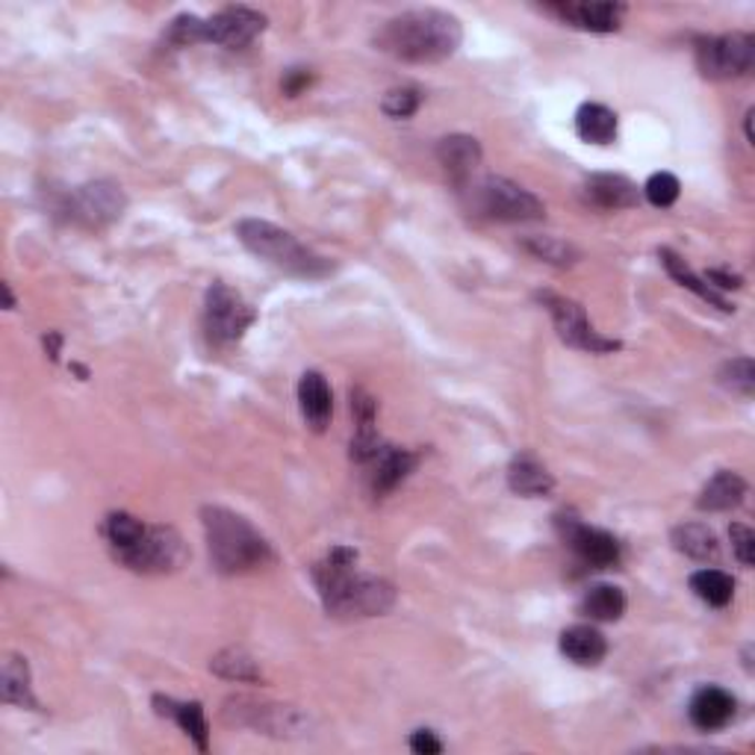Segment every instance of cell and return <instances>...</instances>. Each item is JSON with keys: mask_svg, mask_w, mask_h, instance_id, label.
<instances>
[{"mask_svg": "<svg viewBox=\"0 0 755 755\" xmlns=\"http://www.w3.org/2000/svg\"><path fill=\"white\" fill-rule=\"evenodd\" d=\"M419 104H423V95L416 89H411V86H402V89H390L387 95H384L381 109H384V116L390 118H411L416 109H419Z\"/></svg>", "mask_w": 755, "mask_h": 755, "instance_id": "cell-35", "label": "cell"}, {"mask_svg": "<svg viewBox=\"0 0 755 755\" xmlns=\"http://www.w3.org/2000/svg\"><path fill=\"white\" fill-rule=\"evenodd\" d=\"M236 240L260 260L272 263L275 269L296 275V278H325L331 275L333 266L328 257L310 252L305 243H298L296 236L284 231V227L263 222V219H243L236 225Z\"/></svg>", "mask_w": 755, "mask_h": 755, "instance_id": "cell-4", "label": "cell"}, {"mask_svg": "<svg viewBox=\"0 0 755 755\" xmlns=\"http://www.w3.org/2000/svg\"><path fill=\"white\" fill-rule=\"evenodd\" d=\"M546 12L549 15H557L564 24L576 30L614 33V30H620L626 7L623 3H612V0H603V3H576V0H566V3H549Z\"/></svg>", "mask_w": 755, "mask_h": 755, "instance_id": "cell-13", "label": "cell"}, {"mask_svg": "<svg viewBox=\"0 0 755 755\" xmlns=\"http://www.w3.org/2000/svg\"><path fill=\"white\" fill-rule=\"evenodd\" d=\"M307 86H310V74H307L305 68H293V72L287 74V81H284V92H287L289 98L301 95Z\"/></svg>", "mask_w": 755, "mask_h": 755, "instance_id": "cell-40", "label": "cell"}, {"mask_svg": "<svg viewBox=\"0 0 755 755\" xmlns=\"http://www.w3.org/2000/svg\"><path fill=\"white\" fill-rule=\"evenodd\" d=\"M753 116H755V109H746V116H744V130H746V142L753 145L755 139H753Z\"/></svg>", "mask_w": 755, "mask_h": 755, "instance_id": "cell-42", "label": "cell"}, {"mask_svg": "<svg viewBox=\"0 0 755 755\" xmlns=\"http://www.w3.org/2000/svg\"><path fill=\"white\" fill-rule=\"evenodd\" d=\"M372 490L378 496L393 493L402 481H405L416 467V455L407 449H393V446H384L378 451V458L372 460Z\"/></svg>", "mask_w": 755, "mask_h": 755, "instance_id": "cell-21", "label": "cell"}, {"mask_svg": "<svg viewBox=\"0 0 755 755\" xmlns=\"http://www.w3.org/2000/svg\"><path fill=\"white\" fill-rule=\"evenodd\" d=\"M561 652L573 664L596 667L603 664V658L608 656V640L594 626H570V629L561 631Z\"/></svg>", "mask_w": 755, "mask_h": 755, "instance_id": "cell-18", "label": "cell"}, {"mask_svg": "<svg viewBox=\"0 0 755 755\" xmlns=\"http://www.w3.org/2000/svg\"><path fill=\"white\" fill-rule=\"evenodd\" d=\"M679 192H682V183H679V178L670 174V171H656V174L644 183V195H647V201L652 208H673L676 201H679Z\"/></svg>", "mask_w": 755, "mask_h": 755, "instance_id": "cell-34", "label": "cell"}, {"mask_svg": "<svg viewBox=\"0 0 755 755\" xmlns=\"http://www.w3.org/2000/svg\"><path fill=\"white\" fill-rule=\"evenodd\" d=\"M735 709H737L735 696H732L726 688H717V684H702L700 691L691 696L688 717H691V723L700 729V732H717V729L732 723Z\"/></svg>", "mask_w": 755, "mask_h": 755, "instance_id": "cell-14", "label": "cell"}, {"mask_svg": "<svg viewBox=\"0 0 755 755\" xmlns=\"http://www.w3.org/2000/svg\"><path fill=\"white\" fill-rule=\"evenodd\" d=\"M670 540H673L676 552H682L691 561H702L705 564V561H714L720 555V543L714 538V531L709 525H702V522H682V525H676Z\"/></svg>", "mask_w": 755, "mask_h": 755, "instance_id": "cell-25", "label": "cell"}, {"mask_svg": "<svg viewBox=\"0 0 755 755\" xmlns=\"http://www.w3.org/2000/svg\"><path fill=\"white\" fill-rule=\"evenodd\" d=\"M585 199L603 210H631L640 204V189L623 174H591L585 180Z\"/></svg>", "mask_w": 755, "mask_h": 755, "instance_id": "cell-15", "label": "cell"}, {"mask_svg": "<svg viewBox=\"0 0 755 755\" xmlns=\"http://www.w3.org/2000/svg\"><path fill=\"white\" fill-rule=\"evenodd\" d=\"M538 298L540 305L549 310L552 322H555L557 337L566 345H573L578 351H591V354H608V351H617L623 345L620 340H612V337L596 331L591 319H587L585 307L573 301V298L555 296V293H540Z\"/></svg>", "mask_w": 755, "mask_h": 755, "instance_id": "cell-8", "label": "cell"}, {"mask_svg": "<svg viewBox=\"0 0 755 755\" xmlns=\"http://www.w3.org/2000/svg\"><path fill=\"white\" fill-rule=\"evenodd\" d=\"M201 522L208 534L210 561L222 576H243L272 561L269 540L240 513L208 504L201 511Z\"/></svg>", "mask_w": 755, "mask_h": 755, "instance_id": "cell-3", "label": "cell"}, {"mask_svg": "<svg viewBox=\"0 0 755 755\" xmlns=\"http://www.w3.org/2000/svg\"><path fill=\"white\" fill-rule=\"evenodd\" d=\"M658 257H661V263H664L667 275H670V278L679 284V287L691 289L693 296H700L702 301H709L711 307H717V310H723V313H735V305H729L726 298L720 296L717 289H711L709 284L700 278V275H693L691 266H688V263H684L679 254L670 252V248H661V252H658Z\"/></svg>", "mask_w": 755, "mask_h": 755, "instance_id": "cell-23", "label": "cell"}, {"mask_svg": "<svg viewBox=\"0 0 755 755\" xmlns=\"http://www.w3.org/2000/svg\"><path fill=\"white\" fill-rule=\"evenodd\" d=\"M617 113L603 104H582L576 113V134L587 145H612L617 139Z\"/></svg>", "mask_w": 755, "mask_h": 755, "instance_id": "cell-24", "label": "cell"}, {"mask_svg": "<svg viewBox=\"0 0 755 755\" xmlns=\"http://www.w3.org/2000/svg\"><path fill=\"white\" fill-rule=\"evenodd\" d=\"M148 531L142 520H136L134 513L116 511L107 517V525H104V534H107L109 546L116 549V555H125L127 549H134L142 534Z\"/></svg>", "mask_w": 755, "mask_h": 755, "instance_id": "cell-30", "label": "cell"}, {"mask_svg": "<svg viewBox=\"0 0 755 755\" xmlns=\"http://www.w3.org/2000/svg\"><path fill=\"white\" fill-rule=\"evenodd\" d=\"M464 42V28L451 12L443 10H407L393 15L378 30L375 45L402 63H443L458 54Z\"/></svg>", "mask_w": 755, "mask_h": 755, "instance_id": "cell-2", "label": "cell"}, {"mask_svg": "<svg viewBox=\"0 0 755 755\" xmlns=\"http://www.w3.org/2000/svg\"><path fill=\"white\" fill-rule=\"evenodd\" d=\"M522 248L529 254H534L538 260H546L552 263V266H561V269L573 266V263L582 257L578 248H573V245L564 243V240H557V236H525V240H522Z\"/></svg>", "mask_w": 755, "mask_h": 755, "instance_id": "cell-31", "label": "cell"}, {"mask_svg": "<svg viewBox=\"0 0 755 755\" xmlns=\"http://www.w3.org/2000/svg\"><path fill=\"white\" fill-rule=\"evenodd\" d=\"M720 384L737 396L753 398L755 393V363L753 358H735L729 360L726 366L720 369Z\"/></svg>", "mask_w": 755, "mask_h": 755, "instance_id": "cell-33", "label": "cell"}, {"mask_svg": "<svg viewBox=\"0 0 755 755\" xmlns=\"http://www.w3.org/2000/svg\"><path fill=\"white\" fill-rule=\"evenodd\" d=\"M705 284H709L711 289H741L744 287V278H741V275H735V272L709 269L705 272Z\"/></svg>", "mask_w": 755, "mask_h": 755, "instance_id": "cell-39", "label": "cell"}, {"mask_svg": "<svg viewBox=\"0 0 755 755\" xmlns=\"http://www.w3.org/2000/svg\"><path fill=\"white\" fill-rule=\"evenodd\" d=\"M240 720L266 735H293L301 729V714L287 705H257L254 702L252 709H240Z\"/></svg>", "mask_w": 755, "mask_h": 755, "instance_id": "cell-26", "label": "cell"}, {"mask_svg": "<svg viewBox=\"0 0 755 755\" xmlns=\"http://www.w3.org/2000/svg\"><path fill=\"white\" fill-rule=\"evenodd\" d=\"M121 557V564L130 566L134 573H145V576H160V573H171L178 570L180 561L187 557L183 540L174 529L166 525H148L142 540L134 549H127Z\"/></svg>", "mask_w": 755, "mask_h": 755, "instance_id": "cell-10", "label": "cell"}, {"mask_svg": "<svg viewBox=\"0 0 755 755\" xmlns=\"http://www.w3.org/2000/svg\"><path fill=\"white\" fill-rule=\"evenodd\" d=\"M691 591L711 608H726L735 596V578L723 570H700L691 576Z\"/></svg>", "mask_w": 755, "mask_h": 755, "instance_id": "cell-29", "label": "cell"}, {"mask_svg": "<svg viewBox=\"0 0 755 755\" xmlns=\"http://www.w3.org/2000/svg\"><path fill=\"white\" fill-rule=\"evenodd\" d=\"M437 162L458 183H467L472 178V171L481 166V145H478L476 136L467 134L443 136L440 142H437Z\"/></svg>", "mask_w": 755, "mask_h": 755, "instance_id": "cell-16", "label": "cell"}, {"mask_svg": "<svg viewBox=\"0 0 755 755\" xmlns=\"http://www.w3.org/2000/svg\"><path fill=\"white\" fill-rule=\"evenodd\" d=\"M60 342H63V337H60L56 331H51L45 337V349H47V354H51V360L60 358Z\"/></svg>", "mask_w": 755, "mask_h": 755, "instance_id": "cell-41", "label": "cell"}, {"mask_svg": "<svg viewBox=\"0 0 755 755\" xmlns=\"http://www.w3.org/2000/svg\"><path fill=\"white\" fill-rule=\"evenodd\" d=\"M257 322L254 307L240 293L216 280L204 298V333L213 345H234Z\"/></svg>", "mask_w": 755, "mask_h": 755, "instance_id": "cell-6", "label": "cell"}, {"mask_svg": "<svg viewBox=\"0 0 755 755\" xmlns=\"http://www.w3.org/2000/svg\"><path fill=\"white\" fill-rule=\"evenodd\" d=\"M755 39L749 33H726L696 42V68L705 81H732L753 72Z\"/></svg>", "mask_w": 755, "mask_h": 755, "instance_id": "cell-7", "label": "cell"}, {"mask_svg": "<svg viewBox=\"0 0 755 755\" xmlns=\"http://www.w3.org/2000/svg\"><path fill=\"white\" fill-rule=\"evenodd\" d=\"M729 538H732V552L741 561V566L755 564V534L753 529H746L744 522H732L729 529Z\"/></svg>", "mask_w": 755, "mask_h": 755, "instance_id": "cell-36", "label": "cell"}, {"mask_svg": "<svg viewBox=\"0 0 755 755\" xmlns=\"http://www.w3.org/2000/svg\"><path fill=\"white\" fill-rule=\"evenodd\" d=\"M3 293H7V310H12V307H15V298H12L10 284H3Z\"/></svg>", "mask_w": 755, "mask_h": 755, "instance_id": "cell-43", "label": "cell"}, {"mask_svg": "<svg viewBox=\"0 0 755 755\" xmlns=\"http://www.w3.org/2000/svg\"><path fill=\"white\" fill-rule=\"evenodd\" d=\"M460 187H464V204L469 213L490 219V222H538L546 216V204L534 192L508 178L487 174V178L460 183Z\"/></svg>", "mask_w": 755, "mask_h": 755, "instance_id": "cell-5", "label": "cell"}, {"mask_svg": "<svg viewBox=\"0 0 755 755\" xmlns=\"http://www.w3.org/2000/svg\"><path fill=\"white\" fill-rule=\"evenodd\" d=\"M582 614L591 620L614 623L626 614V594L617 585H594L582 596Z\"/></svg>", "mask_w": 755, "mask_h": 755, "instance_id": "cell-28", "label": "cell"}, {"mask_svg": "<svg viewBox=\"0 0 755 755\" xmlns=\"http://www.w3.org/2000/svg\"><path fill=\"white\" fill-rule=\"evenodd\" d=\"M351 411L358 416V428H372L375 425V398L366 390H351Z\"/></svg>", "mask_w": 755, "mask_h": 755, "instance_id": "cell-37", "label": "cell"}, {"mask_svg": "<svg viewBox=\"0 0 755 755\" xmlns=\"http://www.w3.org/2000/svg\"><path fill=\"white\" fill-rule=\"evenodd\" d=\"M3 702L21 705V709H39L33 688H30V667L28 658L10 656L3 661V684H0Z\"/></svg>", "mask_w": 755, "mask_h": 755, "instance_id": "cell-27", "label": "cell"}, {"mask_svg": "<svg viewBox=\"0 0 755 755\" xmlns=\"http://www.w3.org/2000/svg\"><path fill=\"white\" fill-rule=\"evenodd\" d=\"M263 30H266L263 12L248 10V7H227L210 19H201V42L240 51V47L252 45L257 36H263Z\"/></svg>", "mask_w": 755, "mask_h": 755, "instance_id": "cell-12", "label": "cell"}, {"mask_svg": "<svg viewBox=\"0 0 755 755\" xmlns=\"http://www.w3.org/2000/svg\"><path fill=\"white\" fill-rule=\"evenodd\" d=\"M746 496V481L732 469H720L717 476L711 478L709 485L702 487L700 499H696V508L700 511H732L737 504L744 502Z\"/></svg>", "mask_w": 755, "mask_h": 755, "instance_id": "cell-22", "label": "cell"}, {"mask_svg": "<svg viewBox=\"0 0 755 755\" xmlns=\"http://www.w3.org/2000/svg\"><path fill=\"white\" fill-rule=\"evenodd\" d=\"M213 670L225 679H234V682H257L260 679V670L254 664L252 656H245L243 649H225L213 658Z\"/></svg>", "mask_w": 755, "mask_h": 755, "instance_id": "cell-32", "label": "cell"}, {"mask_svg": "<svg viewBox=\"0 0 755 755\" xmlns=\"http://www.w3.org/2000/svg\"><path fill=\"white\" fill-rule=\"evenodd\" d=\"M125 189L113 180H95V183H83V187L72 189V195L65 199L63 213H68V219L83 227H107L116 219L125 216Z\"/></svg>", "mask_w": 755, "mask_h": 755, "instance_id": "cell-9", "label": "cell"}, {"mask_svg": "<svg viewBox=\"0 0 755 755\" xmlns=\"http://www.w3.org/2000/svg\"><path fill=\"white\" fill-rule=\"evenodd\" d=\"M557 534L564 540L566 546L573 549L585 564L599 566V570H608V566H617L623 557V546L620 540L608 534L603 529H594L587 525L573 513H557Z\"/></svg>", "mask_w": 755, "mask_h": 755, "instance_id": "cell-11", "label": "cell"}, {"mask_svg": "<svg viewBox=\"0 0 755 755\" xmlns=\"http://www.w3.org/2000/svg\"><path fill=\"white\" fill-rule=\"evenodd\" d=\"M358 552L333 546L322 564L313 566V582L322 596L325 612L333 617H381L396 605V587L378 576L354 570Z\"/></svg>", "mask_w": 755, "mask_h": 755, "instance_id": "cell-1", "label": "cell"}, {"mask_svg": "<svg viewBox=\"0 0 755 755\" xmlns=\"http://www.w3.org/2000/svg\"><path fill=\"white\" fill-rule=\"evenodd\" d=\"M298 407H301V416L313 432L328 428L333 414V398L328 381L319 372H305L298 381Z\"/></svg>", "mask_w": 755, "mask_h": 755, "instance_id": "cell-17", "label": "cell"}, {"mask_svg": "<svg viewBox=\"0 0 755 755\" xmlns=\"http://www.w3.org/2000/svg\"><path fill=\"white\" fill-rule=\"evenodd\" d=\"M153 705H157V714L162 717H171L178 723L183 732H187L201 753L210 749V729H208V717H204V709L201 702H178L171 696H153Z\"/></svg>", "mask_w": 755, "mask_h": 755, "instance_id": "cell-20", "label": "cell"}, {"mask_svg": "<svg viewBox=\"0 0 755 755\" xmlns=\"http://www.w3.org/2000/svg\"><path fill=\"white\" fill-rule=\"evenodd\" d=\"M411 749L416 755H440L443 753V741L434 735L432 729H416L411 735Z\"/></svg>", "mask_w": 755, "mask_h": 755, "instance_id": "cell-38", "label": "cell"}, {"mask_svg": "<svg viewBox=\"0 0 755 755\" xmlns=\"http://www.w3.org/2000/svg\"><path fill=\"white\" fill-rule=\"evenodd\" d=\"M508 487H511L517 496H525V499H540V496H549L555 490V476L549 472L538 458L531 455H517L508 467Z\"/></svg>", "mask_w": 755, "mask_h": 755, "instance_id": "cell-19", "label": "cell"}]
</instances>
